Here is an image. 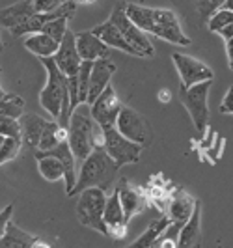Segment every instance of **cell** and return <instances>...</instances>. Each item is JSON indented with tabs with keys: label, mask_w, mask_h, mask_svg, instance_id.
I'll return each instance as SVG.
<instances>
[{
	"label": "cell",
	"mask_w": 233,
	"mask_h": 248,
	"mask_svg": "<svg viewBox=\"0 0 233 248\" xmlns=\"http://www.w3.org/2000/svg\"><path fill=\"white\" fill-rule=\"evenodd\" d=\"M198 200L194 196H190L188 192H185L183 188H179L173 198L170 200V205H168V217L172 218V222H179L185 224L190 215L194 213V207H196Z\"/></svg>",
	"instance_id": "cell-21"
},
{
	"label": "cell",
	"mask_w": 233,
	"mask_h": 248,
	"mask_svg": "<svg viewBox=\"0 0 233 248\" xmlns=\"http://www.w3.org/2000/svg\"><path fill=\"white\" fill-rule=\"evenodd\" d=\"M25 114V99L17 93H8L0 99V116L2 118H15L19 120Z\"/></svg>",
	"instance_id": "cell-26"
},
{
	"label": "cell",
	"mask_w": 233,
	"mask_h": 248,
	"mask_svg": "<svg viewBox=\"0 0 233 248\" xmlns=\"http://www.w3.org/2000/svg\"><path fill=\"white\" fill-rule=\"evenodd\" d=\"M75 37H77V50H78L82 62H95L101 58H109L110 47L105 45L92 30L78 32V34H75Z\"/></svg>",
	"instance_id": "cell-15"
},
{
	"label": "cell",
	"mask_w": 233,
	"mask_h": 248,
	"mask_svg": "<svg viewBox=\"0 0 233 248\" xmlns=\"http://www.w3.org/2000/svg\"><path fill=\"white\" fill-rule=\"evenodd\" d=\"M67 0H34V6H36V12L39 13H47L54 12L56 8H60L62 4H65Z\"/></svg>",
	"instance_id": "cell-34"
},
{
	"label": "cell",
	"mask_w": 233,
	"mask_h": 248,
	"mask_svg": "<svg viewBox=\"0 0 233 248\" xmlns=\"http://www.w3.org/2000/svg\"><path fill=\"white\" fill-rule=\"evenodd\" d=\"M198 13L202 19H209L217 10H220L224 6V0H196Z\"/></svg>",
	"instance_id": "cell-32"
},
{
	"label": "cell",
	"mask_w": 233,
	"mask_h": 248,
	"mask_svg": "<svg viewBox=\"0 0 233 248\" xmlns=\"http://www.w3.org/2000/svg\"><path fill=\"white\" fill-rule=\"evenodd\" d=\"M4 50V41H2V37H0V52Z\"/></svg>",
	"instance_id": "cell-42"
},
{
	"label": "cell",
	"mask_w": 233,
	"mask_h": 248,
	"mask_svg": "<svg viewBox=\"0 0 233 248\" xmlns=\"http://www.w3.org/2000/svg\"><path fill=\"white\" fill-rule=\"evenodd\" d=\"M125 12L129 15V19L146 34H153L173 45H181V47L190 45V37L185 36L181 23L172 10L149 8V6L131 2V4H125Z\"/></svg>",
	"instance_id": "cell-1"
},
{
	"label": "cell",
	"mask_w": 233,
	"mask_h": 248,
	"mask_svg": "<svg viewBox=\"0 0 233 248\" xmlns=\"http://www.w3.org/2000/svg\"><path fill=\"white\" fill-rule=\"evenodd\" d=\"M116 73V65L109 58H101L95 60L92 65V73H90V88H88V105H92L99 95L110 86L112 75Z\"/></svg>",
	"instance_id": "cell-14"
},
{
	"label": "cell",
	"mask_w": 233,
	"mask_h": 248,
	"mask_svg": "<svg viewBox=\"0 0 233 248\" xmlns=\"http://www.w3.org/2000/svg\"><path fill=\"white\" fill-rule=\"evenodd\" d=\"M67 21L69 19H54V21H49L47 25L43 26V34H47V36H50L54 41H58V43H62V39H63V36L67 34V30H69V26H67Z\"/></svg>",
	"instance_id": "cell-30"
},
{
	"label": "cell",
	"mask_w": 233,
	"mask_h": 248,
	"mask_svg": "<svg viewBox=\"0 0 233 248\" xmlns=\"http://www.w3.org/2000/svg\"><path fill=\"white\" fill-rule=\"evenodd\" d=\"M12 215H13V203L6 205L0 211V239L6 235V232H8V226L12 222Z\"/></svg>",
	"instance_id": "cell-35"
},
{
	"label": "cell",
	"mask_w": 233,
	"mask_h": 248,
	"mask_svg": "<svg viewBox=\"0 0 233 248\" xmlns=\"http://www.w3.org/2000/svg\"><path fill=\"white\" fill-rule=\"evenodd\" d=\"M224 10H230V12H233V0H224V6H222Z\"/></svg>",
	"instance_id": "cell-39"
},
{
	"label": "cell",
	"mask_w": 233,
	"mask_h": 248,
	"mask_svg": "<svg viewBox=\"0 0 233 248\" xmlns=\"http://www.w3.org/2000/svg\"><path fill=\"white\" fill-rule=\"evenodd\" d=\"M32 248H52L49 243H45V241H41L39 237H36V241L32 243Z\"/></svg>",
	"instance_id": "cell-37"
},
{
	"label": "cell",
	"mask_w": 233,
	"mask_h": 248,
	"mask_svg": "<svg viewBox=\"0 0 233 248\" xmlns=\"http://www.w3.org/2000/svg\"><path fill=\"white\" fill-rule=\"evenodd\" d=\"M19 124H21V135H23V142L30 148L37 149L39 146V140L41 135L45 131V127L49 124V120L37 116V114H28L25 112L21 118H19Z\"/></svg>",
	"instance_id": "cell-20"
},
{
	"label": "cell",
	"mask_w": 233,
	"mask_h": 248,
	"mask_svg": "<svg viewBox=\"0 0 233 248\" xmlns=\"http://www.w3.org/2000/svg\"><path fill=\"white\" fill-rule=\"evenodd\" d=\"M116 186H118V190H120V200H122L123 213H125V218H127V222H129L135 215H138V213L146 207V200L142 196V192H140L138 188H135L127 179H122Z\"/></svg>",
	"instance_id": "cell-19"
},
{
	"label": "cell",
	"mask_w": 233,
	"mask_h": 248,
	"mask_svg": "<svg viewBox=\"0 0 233 248\" xmlns=\"http://www.w3.org/2000/svg\"><path fill=\"white\" fill-rule=\"evenodd\" d=\"M172 62L179 73L181 86L185 88H190L200 82H205V80H213V77H215L213 69L207 63H203L194 56L183 54V52H173Z\"/></svg>",
	"instance_id": "cell-10"
},
{
	"label": "cell",
	"mask_w": 233,
	"mask_h": 248,
	"mask_svg": "<svg viewBox=\"0 0 233 248\" xmlns=\"http://www.w3.org/2000/svg\"><path fill=\"white\" fill-rule=\"evenodd\" d=\"M120 166L109 157V153L105 148H95L88 159L78 166V174H77V185L69 192V196L80 194L82 190L99 186V188H109L114 183V177L118 174Z\"/></svg>",
	"instance_id": "cell-3"
},
{
	"label": "cell",
	"mask_w": 233,
	"mask_h": 248,
	"mask_svg": "<svg viewBox=\"0 0 233 248\" xmlns=\"http://www.w3.org/2000/svg\"><path fill=\"white\" fill-rule=\"evenodd\" d=\"M92 32H93L105 45H109L110 49H118V50H122V52H129V54H133V56H140V54L129 45V41L123 37V34L118 30V26L114 25V23H110V21H105V23H101V25L93 26Z\"/></svg>",
	"instance_id": "cell-17"
},
{
	"label": "cell",
	"mask_w": 233,
	"mask_h": 248,
	"mask_svg": "<svg viewBox=\"0 0 233 248\" xmlns=\"http://www.w3.org/2000/svg\"><path fill=\"white\" fill-rule=\"evenodd\" d=\"M200 239H202V203L198 202L194 213L179 230L177 248H198Z\"/></svg>",
	"instance_id": "cell-18"
},
{
	"label": "cell",
	"mask_w": 233,
	"mask_h": 248,
	"mask_svg": "<svg viewBox=\"0 0 233 248\" xmlns=\"http://www.w3.org/2000/svg\"><path fill=\"white\" fill-rule=\"evenodd\" d=\"M172 224H173L172 218H170L168 215H162L160 218L151 220L149 226L144 230V233L138 237L136 241H133L127 248H151V247H155V245H157V241L164 235V232H166Z\"/></svg>",
	"instance_id": "cell-22"
},
{
	"label": "cell",
	"mask_w": 233,
	"mask_h": 248,
	"mask_svg": "<svg viewBox=\"0 0 233 248\" xmlns=\"http://www.w3.org/2000/svg\"><path fill=\"white\" fill-rule=\"evenodd\" d=\"M218 36H222L224 43H226V54H228V65L233 71V25L226 26L222 32H218Z\"/></svg>",
	"instance_id": "cell-33"
},
{
	"label": "cell",
	"mask_w": 233,
	"mask_h": 248,
	"mask_svg": "<svg viewBox=\"0 0 233 248\" xmlns=\"http://www.w3.org/2000/svg\"><path fill=\"white\" fill-rule=\"evenodd\" d=\"M6 95H8V93H6V92H4V88L0 86V99H4V97H6Z\"/></svg>",
	"instance_id": "cell-41"
},
{
	"label": "cell",
	"mask_w": 233,
	"mask_h": 248,
	"mask_svg": "<svg viewBox=\"0 0 233 248\" xmlns=\"http://www.w3.org/2000/svg\"><path fill=\"white\" fill-rule=\"evenodd\" d=\"M0 135L4 138H19V140H23L19 120H15V118H2L0 116Z\"/></svg>",
	"instance_id": "cell-31"
},
{
	"label": "cell",
	"mask_w": 233,
	"mask_h": 248,
	"mask_svg": "<svg viewBox=\"0 0 233 248\" xmlns=\"http://www.w3.org/2000/svg\"><path fill=\"white\" fill-rule=\"evenodd\" d=\"M45 71H47V82L39 92V105L43 110H47L54 120H58L62 127L69 129L71 120V101H69V80L67 77L58 69L54 58H39Z\"/></svg>",
	"instance_id": "cell-2"
},
{
	"label": "cell",
	"mask_w": 233,
	"mask_h": 248,
	"mask_svg": "<svg viewBox=\"0 0 233 248\" xmlns=\"http://www.w3.org/2000/svg\"><path fill=\"white\" fill-rule=\"evenodd\" d=\"M2 144H4V137L0 135V148H2Z\"/></svg>",
	"instance_id": "cell-43"
},
{
	"label": "cell",
	"mask_w": 233,
	"mask_h": 248,
	"mask_svg": "<svg viewBox=\"0 0 233 248\" xmlns=\"http://www.w3.org/2000/svg\"><path fill=\"white\" fill-rule=\"evenodd\" d=\"M58 129H60V124L56 122H49L43 135H41V140H39V146H37L36 151H49V149L56 148L60 144V138H58Z\"/></svg>",
	"instance_id": "cell-28"
},
{
	"label": "cell",
	"mask_w": 233,
	"mask_h": 248,
	"mask_svg": "<svg viewBox=\"0 0 233 248\" xmlns=\"http://www.w3.org/2000/svg\"><path fill=\"white\" fill-rule=\"evenodd\" d=\"M213 86V80H205L190 88L179 86V101L186 108L192 124L198 133H205L209 122V90Z\"/></svg>",
	"instance_id": "cell-6"
},
{
	"label": "cell",
	"mask_w": 233,
	"mask_h": 248,
	"mask_svg": "<svg viewBox=\"0 0 233 248\" xmlns=\"http://www.w3.org/2000/svg\"><path fill=\"white\" fill-rule=\"evenodd\" d=\"M54 62L58 65L62 73L65 77H75L80 71V65H82V58L77 50V37H75V32L67 30V34L62 39L60 47L56 50V54L52 56Z\"/></svg>",
	"instance_id": "cell-13"
},
{
	"label": "cell",
	"mask_w": 233,
	"mask_h": 248,
	"mask_svg": "<svg viewBox=\"0 0 233 248\" xmlns=\"http://www.w3.org/2000/svg\"><path fill=\"white\" fill-rule=\"evenodd\" d=\"M230 25H233V12L224 10V8L217 10V12L207 19V28H209V32H213V34H218V32H222L226 26H230Z\"/></svg>",
	"instance_id": "cell-27"
},
{
	"label": "cell",
	"mask_w": 233,
	"mask_h": 248,
	"mask_svg": "<svg viewBox=\"0 0 233 248\" xmlns=\"http://www.w3.org/2000/svg\"><path fill=\"white\" fill-rule=\"evenodd\" d=\"M103 148H105V151L109 153V157L120 168L125 166V164L138 162L142 151H144V146H140L136 142H131L129 138H125L116 127L105 129V146Z\"/></svg>",
	"instance_id": "cell-8"
},
{
	"label": "cell",
	"mask_w": 233,
	"mask_h": 248,
	"mask_svg": "<svg viewBox=\"0 0 233 248\" xmlns=\"http://www.w3.org/2000/svg\"><path fill=\"white\" fill-rule=\"evenodd\" d=\"M36 12V6H34V0H19L8 8H2L0 10V26L2 28H8L12 32L13 28L21 26L23 23H26Z\"/></svg>",
	"instance_id": "cell-16"
},
{
	"label": "cell",
	"mask_w": 233,
	"mask_h": 248,
	"mask_svg": "<svg viewBox=\"0 0 233 248\" xmlns=\"http://www.w3.org/2000/svg\"><path fill=\"white\" fill-rule=\"evenodd\" d=\"M37 161V170L43 179H47L50 183H56L60 179H65V166L60 159L56 157H39Z\"/></svg>",
	"instance_id": "cell-25"
},
{
	"label": "cell",
	"mask_w": 233,
	"mask_h": 248,
	"mask_svg": "<svg viewBox=\"0 0 233 248\" xmlns=\"http://www.w3.org/2000/svg\"><path fill=\"white\" fill-rule=\"evenodd\" d=\"M105 224L109 228V237L114 241H122L127 235V218L122 207V200H120V190L118 186H114L110 196H107V203H105Z\"/></svg>",
	"instance_id": "cell-12"
},
{
	"label": "cell",
	"mask_w": 233,
	"mask_h": 248,
	"mask_svg": "<svg viewBox=\"0 0 233 248\" xmlns=\"http://www.w3.org/2000/svg\"><path fill=\"white\" fill-rule=\"evenodd\" d=\"M151 248H157V247H151Z\"/></svg>",
	"instance_id": "cell-44"
},
{
	"label": "cell",
	"mask_w": 233,
	"mask_h": 248,
	"mask_svg": "<svg viewBox=\"0 0 233 248\" xmlns=\"http://www.w3.org/2000/svg\"><path fill=\"white\" fill-rule=\"evenodd\" d=\"M220 112L222 114H233V86L228 88L226 95L220 103Z\"/></svg>",
	"instance_id": "cell-36"
},
{
	"label": "cell",
	"mask_w": 233,
	"mask_h": 248,
	"mask_svg": "<svg viewBox=\"0 0 233 248\" xmlns=\"http://www.w3.org/2000/svg\"><path fill=\"white\" fill-rule=\"evenodd\" d=\"M34 241H36V235L26 233L17 224L10 222L6 235L0 239V248H32Z\"/></svg>",
	"instance_id": "cell-24"
},
{
	"label": "cell",
	"mask_w": 233,
	"mask_h": 248,
	"mask_svg": "<svg viewBox=\"0 0 233 248\" xmlns=\"http://www.w3.org/2000/svg\"><path fill=\"white\" fill-rule=\"evenodd\" d=\"M109 21L118 26V30H120L123 34V37L129 41V45L140 54V58H144V56H146V58H151V56L155 54V49H153L149 37L146 36V32L140 30V28L129 19V15L125 12V2H120V4L114 8V12L110 13V19H109Z\"/></svg>",
	"instance_id": "cell-7"
},
{
	"label": "cell",
	"mask_w": 233,
	"mask_h": 248,
	"mask_svg": "<svg viewBox=\"0 0 233 248\" xmlns=\"http://www.w3.org/2000/svg\"><path fill=\"white\" fill-rule=\"evenodd\" d=\"M116 129L125 138H129L131 142H136L144 148H147L153 140V131H151L149 122L131 107H122L118 122H116Z\"/></svg>",
	"instance_id": "cell-9"
},
{
	"label": "cell",
	"mask_w": 233,
	"mask_h": 248,
	"mask_svg": "<svg viewBox=\"0 0 233 248\" xmlns=\"http://www.w3.org/2000/svg\"><path fill=\"white\" fill-rule=\"evenodd\" d=\"M77 4H84V6H90V4H93L95 0H75Z\"/></svg>",
	"instance_id": "cell-40"
},
{
	"label": "cell",
	"mask_w": 233,
	"mask_h": 248,
	"mask_svg": "<svg viewBox=\"0 0 233 248\" xmlns=\"http://www.w3.org/2000/svg\"><path fill=\"white\" fill-rule=\"evenodd\" d=\"M105 203H107V194L103 188L92 186L82 190L77 202V218L84 228H90L93 232H99L101 235L109 237V228L103 218Z\"/></svg>",
	"instance_id": "cell-5"
},
{
	"label": "cell",
	"mask_w": 233,
	"mask_h": 248,
	"mask_svg": "<svg viewBox=\"0 0 233 248\" xmlns=\"http://www.w3.org/2000/svg\"><path fill=\"white\" fill-rule=\"evenodd\" d=\"M95 129L97 124L92 118L90 105L80 103L71 114L69 120V148L73 151L75 161L80 166L88 159V155L95 149Z\"/></svg>",
	"instance_id": "cell-4"
},
{
	"label": "cell",
	"mask_w": 233,
	"mask_h": 248,
	"mask_svg": "<svg viewBox=\"0 0 233 248\" xmlns=\"http://www.w3.org/2000/svg\"><path fill=\"white\" fill-rule=\"evenodd\" d=\"M122 103L116 95V90L114 86H109L97 99L90 105V112H92V118L95 120V124L103 129H110V127H116V122H118V116H120V110H122Z\"/></svg>",
	"instance_id": "cell-11"
},
{
	"label": "cell",
	"mask_w": 233,
	"mask_h": 248,
	"mask_svg": "<svg viewBox=\"0 0 233 248\" xmlns=\"http://www.w3.org/2000/svg\"><path fill=\"white\" fill-rule=\"evenodd\" d=\"M21 148H23V140H19V138H4V144L0 148V166L13 161L19 155Z\"/></svg>",
	"instance_id": "cell-29"
},
{
	"label": "cell",
	"mask_w": 233,
	"mask_h": 248,
	"mask_svg": "<svg viewBox=\"0 0 233 248\" xmlns=\"http://www.w3.org/2000/svg\"><path fill=\"white\" fill-rule=\"evenodd\" d=\"M159 99L162 101V103H168V101H170V92H168V90H160Z\"/></svg>",
	"instance_id": "cell-38"
},
{
	"label": "cell",
	"mask_w": 233,
	"mask_h": 248,
	"mask_svg": "<svg viewBox=\"0 0 233 248\" xmlns=\"http://www.w3.org/2000/svg\"><path fill=\"white\" fill-rule=\"evenodd\" d=\"M25 47L32 54H36L39 58H52L56 54V50L60 47L58 41H54L50 36L39 32V34H32L25 39Z\"/></svg>",
	"instance_id": "cell-23"
}]
</instances>
